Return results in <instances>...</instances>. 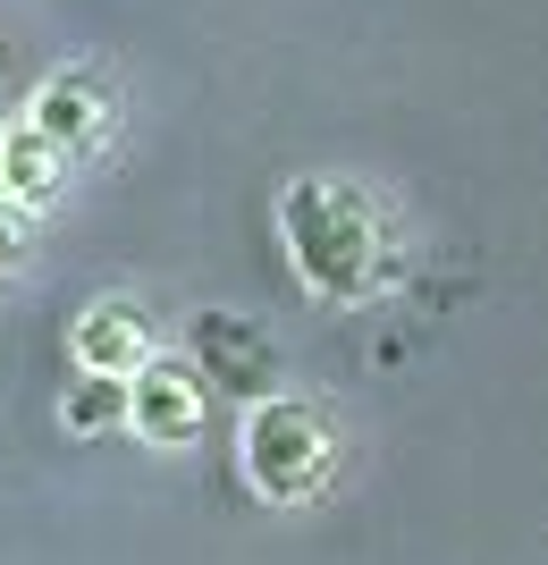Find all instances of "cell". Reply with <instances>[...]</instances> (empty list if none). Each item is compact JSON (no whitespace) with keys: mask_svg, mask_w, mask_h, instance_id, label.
<instances>
[{"mask_svg":"<svg viewBox=\"0 0 548 565\" xmlns=\"http://www.w3.org/2000/svg\"><path fill=\"white\" fill-rule=\"evenodd\" d=\"M25 270V220H18V203H0V279H18Z\"/></svg>","mask_w":548,"mask_h":565,"instance_id":"obj_9","label":"cell"},{"mask_svg":"<svg viewBox=\"0 0 548 565\" xmlns=\"http://www.w3.org/2000/svg\"><path fill=\"white\" fill-rule=\"evenodd\" d=\"M60 178H68V152L25 118V127H0V194L18 203V212H43L51 194H60Z\"/></svg>","mask_w":548,"mask_h":565,"instance_id":"obj_7","label":"cell"},{"mask_svg":"<svg viewBox=\"0 0 548 565\" xmlns=\"http://www.w3.org/2000/svg\"><path fill=\"white\" fill-rule=\"evenodd\" d=\"M194 363H203V380L237 388L245 405H262V397L287 388V354L270 347V330H254L245 312H194Z\"/></svg>","mask_w":548,"mask_h":565,"instance_id":"obj_3","label":"cell"},{"mask_svg":"<svg viewBox=\"0 0 548 565\" xmlns=\"http://www.w3.org/2000/svg\"><path fill=\"white\" fill-rule=\"evenodd\" d=\"M212 423V380L203 363H143L136 372V405H127V430H136L143 448H194Z\"/></svg>","mask_w":548,"mask_h":565,"instance_id":"obj_4","label":"cell"},{"mask_svg":"<svg viewBox=\"0 0 548 565\" xmlns=\"http://www.w3.org/2000/svg\"><path fill=\"white\" fill-rule=\"evenodd\" d=\"M330 414L296 388L262 397L245 414V439H237V465H245V490L262 507H304L321 481H330Z\"/></svg>","mask_w":548,"mask_h":565,"instance_id":"obj_2","label":"cell"},{"mask_svg":"<svg viewBox=\"0 0 548 565\" xmlns=\"http://www.w3.org/2000/svg\"><path fill=\"white\" fill-rule=\"evenodd\" d=\"M279 236H287V262H296L304 296H321V305H337V312L363 305V296H380L388 270H397L372 194L346 186V178H287Z\"/></svg>","mask_w":548,"mask_h":565,"instance_id":"obj_1","label":"cell"},{"mask_svg":"<svg viewBox=\"0 0 548 565\" xmlns=\"http://www.w3.org/2000/svg\"><path fill=\"white\" fill-rule=\"evenodd\" d=\"M127 405H136V380H119V372H76L68 388H60V430L94 439V430L127 423Z\"/></svg>","mask_w":548,"mask_h":565,"instance_id":"obj_8","label":"cell"},{"mask_svg":"<svg viewBox=\"0 0 548 565\" xmlns=\"http://www.w3.org/2000/svg\"><path fill=\"white\" fill-rule=\"evenodd\" d=\"M25 118H34L60 152H94V143L110 136V85L85 76V68H60L43 94H34V110H25Z\"/></svg>","mask_w":548,"mask_h":565,"instance_id":"obj_6","label":"cell"},{"mask_svg":"<svg viewBox=\"0 0 548 565\" xmlns=\"http://www.w3.org/2000/svg\"><path fill=\"white\" fill-rule=\"evenodd\" d=\"M0 203H9V194H0Z\"/></svg>","mask_w":548,"mask_h":565,"instance_id":"obj_10","label":"cell"},{"mask_svg":"<svg viewBox=\"0 0 548 565\" xmlns=\"http://www.w3.org/2000/svg\"><path fill=\"white\" fill-rule=\"evenodd\" d=\"M68 354H76V372H119V380H136L143 363H152V330H143L136 305L101 296V305H85L68 321Z\"/></svg>","mask_w":548,"mask_h":565,"instance_id":"obj_5","label":"cell"}]
</instances>
